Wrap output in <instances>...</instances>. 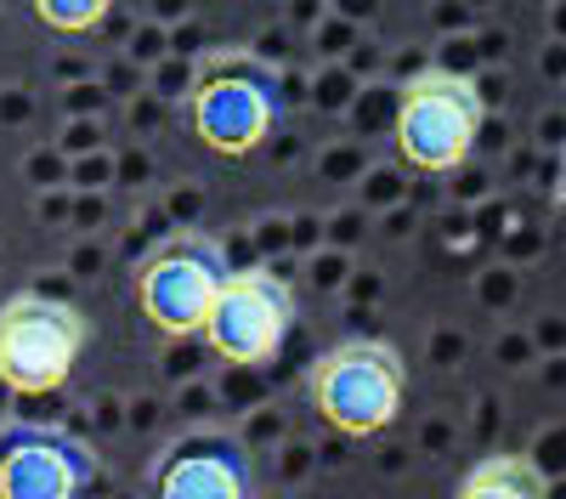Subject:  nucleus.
<instances>
[{
	"mask_svg": "<svg viewBox=\"0 0 566 499\" xmlns=\"http://www.w3.org/2000/svg\"><path fill=\"white\" fill-rule=\"evenodd\" d=\"M283 114V80L250 52H216L187 85V125L221 159H250Z\"/></svg>",
	"mask_w": 566,
	"mask_h": 499,
	"instance_id": "f257e3e1",
	"label": "nucleus"
},
{
	"mask_svg": "<svg viewBox=\"0 0 566 499\" xmlns=\"http://www.w3.org/2000/svg\"><path fill=\"white\" fill-rule=\"evenodd\" d=\"M312 408L346 437H380L408 397V370L391 341H340L306 375Z\"/></svg>",
	"mask_w": 566,
	"mask_h": 499,
	"instance_id": "f03ea898",
	"label": "nucleus"
},
{
	"mask_svg": "<svg viewBox=\"0 0 566 499\" xmlns=\"http://www.w3.org/2000/svg\"><path fill=\"white\" fill-rule=\"evenodd\" d=\"M482 85L470 74H448V69H431L402 85V103H397V154L408 170L419 176H448L470 159L482 136Z\"/></svg>",
	"mask_w": 566,
	"mask_h": 499,
	"instance_id": "7ed1b4c3",
	"label": "nucleus"
},
{
	"mask_svg": "<svg viewBox=\"0 0 566 499\" xmlns=\"http://www.w3.org/2000/svg\"><path fill=\"white\" fill-rule=\"evenodd\" d=\"M91 324L74 301L57 295H12L0 306V386L18 397L57 392L85 357Z\"/></svg>",
	"mask_w": 566,
	"mask_h": 499,
	"instance_id": "20e7f679",
	"label": "nucleus"
},
{
	"mask_svg": "<svg viewBox=\"0 0 566 499\" xmlns=\"http://www.w3.org/2000/svg\"><path fill=\"white\" fill-rule=\"evenodd\" d=\"M295 330V290L277 279L272 267H239L227 272L199 335L210 341L216 357L227 363H272L283 352V341H290Z\"/></svg>",
	"mask_w": 566,
	"mask_h": 499,
	"instance_id": "39448f33",
	"label": "nucleus"
},
{
	"mask_svg": "<svg viewBox=\"0 0 566 499\" xmlns=\"http://www.w3.org/2000/svg\"><path fill=\"white\" fill-rule=\"evenodd\" d=\"M227 250L205 233H176L136 267V306L165 335H199L205 312L227 279Z\"/></svg>",
	"mask_w": 566,
	"mask_h": 499,
	"instance_id": "423d86ee",
	"label": "nucleus"
},
{
	"mask_svg": "<svg viewBox=\"0 0 566 499\" xmlns=\"http://www.w3.org/2000/svg\"><path fill=\"white\" fill-rule=\"evenodd\" d=\"M148 488L159 499H250L255 460L232 426H187L148 466Z\"/></svg>",
	"mask_w": 566,
	"mask_h": 499,
	"instance_id": "0eeeda50",
	"label": "nucleus"
},
{
	"mask_svg": "<svg viewBox=\"0 0 566 499\" xmlns=\"http://www.w3.org/2000/svg\"><path fill=\"white\" fill-rule=\"evenodd\" d=\"M97 482V448L69 426L0 432V499H80Z\"/></svg>",
	"mask_w": 566,
	"mask_h": 499,
	"instance_id": "6e6552de",
	"label": "nucleus"
},
{
	"mask_svg": "<svg viewBox=\"0 0 566 499\" xmlns=\"http://www.w3.org/2000/svg\"><path fill=\"white\" fill-rule=\"evenodd\" d=\"M549 477L522 454H488L459 477V499H544Z\"/></svg>",
	"mask_w": 566,
	"mask_h": 499,
	"instance_id": "1a4fd4ad",
	"label": "nucleus"
},
{
	"mask_svg": "<svg viewBox=\"0 0 566 499\" xmlns=\"http://www.w3.org/2000/svg\"><path fill=\"white\" fill-rule=\"evenodd\" d=\"M29 7L52 34H97L119 0H29Z\"/></svg>",
	"mask_w": 566,
	"mask_h": 499,
	"instance_id": "9d476101",
	"label": "nucleus"
}]
</instances>
